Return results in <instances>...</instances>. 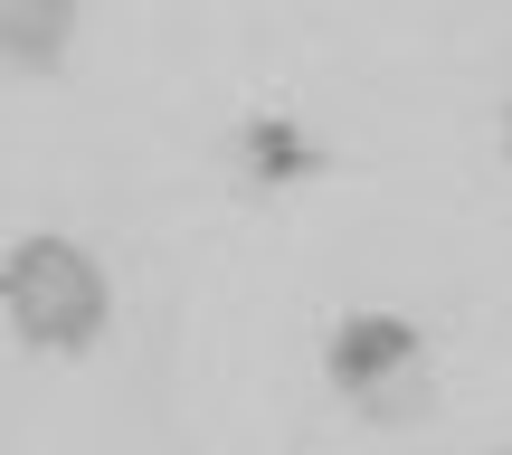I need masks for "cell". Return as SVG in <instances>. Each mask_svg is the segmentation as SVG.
<instances>
[{"instance_id":"5b68a950","label":"cell","mask_w":512,"mask_h":455,"mask_svg":"<svg viewBox=\"0 0 512 455\" xmlns=\"http://www.w3.org/2000/svg\"><path fill=\"white\" fill-rule=\"evenodd\" d=\"M427 399H437V380H427V370H399L389 389H370V399H361V418H380V427H408V418H427Z\"/></svg>"},{"instance_id":"7a4b0ae2","label":"cell","mask_w":512,"mask_h":455,"mask_svg":"<svg viewBox=\"0 0 512 455\" xmlns=\"http://www.w3.org/2000/svg\"><path fill=\"white\" fill-rule=\"evenodd\" d=\"M399 370H418V323H399V313H351V323L332 332V380H342L351 399L389 389Z\"/></svg>"},{"instance_id":"3957f363","label":"cell","mask_w":512,"mask_h":455,"mask_svg":"<svg viewBox=\"0 0 512 455\" xmlns=\"http://www.w3.org/2000/svg\"><path fill=\"white\" fill-rule=\"evenodd\" d=\"M0 29H10V67H57V57H67V38H76V10H48V0H10V19H0Z\"/></svg>"},{"instance_id":"8992f818","label":"cell","mask_w":512,"mask_h":455,"mask_svg":"<svg viewBox=\"0 0 512 455\" xmlns=\"http://www.w3.org/2000/svg\"><path fill=\"white\" fill-rule=\"evenodd\" d=\"M503 143H512V114H503Z\"/></svg>"},{"instance_id":"277c9868","label":"cell","mask_w":512,"mask_h":455,"mask_svg":"<svg viewBox=\"0 0 512 455\" xmlns=\"http://www.w3.org/2000/svg\"><path fill=\"white\" fill-rule=\"evenodd\" d=\"M247 171L256 181H304V171H323V143H304L294 124H247Z\"/></svg>"},{"instance_id":"6da1fadb","label":"cell","mask_w":512,"mask_h":455,"mask_svg":"<svg viewBox=\"0 0 512 455\" xmlns=\"http://www.w3.org/2000/svg\"><path fill=\"white\" fill-rule=\"evenodd\" d=\"M10 323L38 351H86L105 332V275H95V256L67 247V237H29L10 256Z\"/></svg>"}]
</instances>
